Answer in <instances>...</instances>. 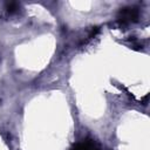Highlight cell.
I'll return each instance as SVG.
<instances>
[{"mask_svg":"<svg viewBox=\"0 0 150 150\" xmlns=\"http://www.w3.org/2000/svg\"><path fill=\"white\" fill-rule=\"evenodd\" d=\"M117 19L121 23L127 25V23H132L136 22L138 20V9L134 8V7H127V8H122L118 12Z\"/></svg>","mask_w":150,"mask_h":150,"instance_id":"cell-1","label":"cell"},{"mask_svg":"<svg viewBox=\"0 0 150 150\" xmlns=\"http://www.w3.org/2000/svg\"><path fill=\"white\" fill-rule=\"evenodd\" d=\"M84 145H86V150H100L98 145L93 141V139H84Z\"/></svg>","mask_w":150,"mask_h":150,"instance_id":"cell-2","label":"cell"},{"mask_svg":"<svg viewBox=\"0 0 150 150\" xmlns=\"http://www.w3.org/2000/svg\"><path fill=\"white\" fill-rule=\"evenodd\" d=\"M6 8H7L8 12L13 13V12H15V11L18 9V4H16V2H9V4L6 5Z\"/></svg>","mask_w":150,"mask_h":150,"instance_id":"cell-3","label":"cell"},{"mask_svg":"<svg viewBox=\"0 0 150 150\" xmlns=\"http://www.w3.org/2000/svg\"><path fill=\"white\" fill-rule=\"evenodd\" d=\"M71 150H86V145H84V142H80L77 144H75L73 146Z\"/></svg>","mask_w":150,"mask_h":150,"instance_id":"cell-4","label":"cell"}]
</instances>
